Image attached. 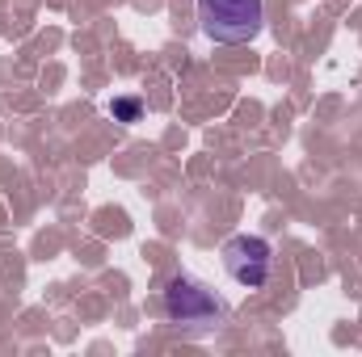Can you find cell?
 Masks as SVG:
<instances>
[{
    "mask_svg": "<svg viewBox=\"0 0 362 357\" xmlns=\"http://www.w3.org/2000/svg\"><path fill=\"white\" fill-rule=\"evenodd\" d=\"M165 315H169V324L181 328V332H215L223 324L228 307L219 303V294L211 286H202L189 273H177L165 286Z\"/></svg>",
    "mask_w": 362,
    "mask_h": 357,
    "instance_id": "6da1fadb",
    "label": "cell"
},
{
    "mask_svg": "<svg viewBox=\"0 0 362 357\" xmlns=\"http://www.w3.org/2000/svg\"><path fill=\"white\" fill-rule=\"evenodd\" d=\"M198 25L211 42H253L266 25V0H198Z\"/></svg>",
    "mask_w": 362,
    "mask_h": 357,
    "instance_id": "7a4b0ae2",
    "label": "cell"
},
{
    "mask_svg": "<svg viewBox=\"0 0 362 357\" xmlns=\"http://www.w3.org/2000/svg\"><path fill=\"white\" fill-rule=\"evenodd\" d=\"M223 269L236 286L245 290H262L270 282V269H274V248L262 240V236H232L223 244Z\"/></svg>",
    "mask_w": 362,
    "mask_h": 357,
    "instance_id": "3957f363",
    "label": "cell"
},
{
    "mask_svg": "<svg viewBox=\"0 0 362 357\" xmlns=\"http://www.w3.org/2000/svg\"><path fill=\"white\" fill-rule=\"evenodd\" d=\"M135 109H139L135 101H118V105H114V114H118V118H135Z\"/></svg>",
    "mask_w": 362,
    "mask_h": 357,
    "instance_id": "277c9868",
    "label": "cell"
}]
</instances>
